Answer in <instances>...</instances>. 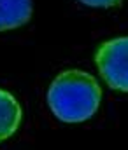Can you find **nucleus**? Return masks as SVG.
I'll return each mask as SVG.
<instances>
[{"label": "nucleus", "instance_id": "obj_4", "mask_svg": "<svg viewBox=\"0 0 128 150\" xmlns=\"http://www.w3.org/2000/svg\"><path fill=\"white\" fill-rule=\"evenodd\" d=\"M21 117L23 112L18 100L11 93L0 89V142L11 138L18 131Z\"/></svg>", "mask_w": 128, "mask_h": 150}, {"label": "nucleus", "instance_id": "obj_3", "mask_svg": "<svg viewBox=\"0 0 128 150\" xmlns=\"http://www.w3.org/2000/svg\"><path fill=\"white\" fill-rule=\"evenodd\" d=\"M32 11V0H0V32L26 25Z\"/></svg>", "mask_w": 128, "mask_h": 150}, {"label": "nucleus", "instance_id": "obj_5", "mask_svg": "<svg viewBox=\"0 0 128 150\" xmlns=\"http://www.w3.org/2000/svg\"><path fill=\"white\" fill-rule=\"evenodd\" d=\"M79 2L89 7H100V9H112L121 5V0H79Z\"/></svg>", "mask_w": 128, "mask_h": 150}, {"label": "nucleus", "instance_id": "obj_1", "mask_svg": "<svg viewBox=\"0 0 128 150\" xmlns=\"http://www.w3.org/2000/svg\"><path fill=\"white\" fill-rule=\"evenodd\" d=\"M102 100V87L93 75L83 70H65L54 77L47 89V105L61 122L79 124L91 119Z\"/></svg>", "mask_w": 128, "mask_h": 150}, {"label": "nucleus", "instance_id": "obj_2", "mask_svg": "<svg viewBox=\"0 0 128 150\" xmlns=\"http://www.w3.org/2000/svg\"><path fill=\"white\" fill-rule=\"evenodd\" d=\"M95 63L111 89L128 93V37L104 42L97 49Z\"/></svg>", "mask_w": 128, "mask_h": 150}]
</instances>
